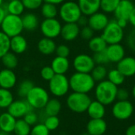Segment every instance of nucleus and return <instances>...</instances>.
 Returning a JSON list of instances; mask_svg holds the SVG:
<instances>
[{
  "label": "nucleus",
  "instance_id": "f257e3e1",
  "mask_svg": "<svg viewBox=\"0 0 135 135\" xmlns=\"http://www.w3.org/2000/svg\"><path fill=\"white\" fill-rule=\"evenodd\" d=\"M70 88L73 92L89 93L96 86V81L90 74L88 73H74L69 78Z\"/></svg>",
  "mask_w": 135,
  "mask_h": 135
},
{
  "label": "nucleus",
  "instance_id": "f03ea898",
  "mask_svg": "<svg viewBox=\"0 0 135 135\" xmlns=\"http://www.w3.org/2000/svg\"><path fill=\"white\" fill-rule=\"evenodd\" d=\"M94 89L96 100L104 105H110L116 100L118 86L115 85L108 80L98 82Z\"/></svg>",
  "mask_w": 135,
  "mask_h": 135
},
{
  "label": "nucleus",
  "instance_id": "7ed1b4c3",
  "mask_svg": "<svg viewBox=\"0 0 135 135\" xmlns=\"http://www.w3.org/2000/svg\"><path fill=\"white\" fill-rule=\"evenodd\" d=\"M92 100L87 93L73 92L66 98L68 108L75 113H84L87 111Z\"/></svg>",
  "mask_w": 135,
  "mask_h": 135
},
{
  "label": "nucleus",
  "instance_id": "20e7f679",
  "mask_svg": "<svg viewBox=\"0 0 135 135\" xmlns=\"http://www.w3.org/2000/svg\"><path fill=\"white\" fill-rule=\"evenodd\" d=\"M81 15V9L74 1H65L59 6V16L65 23H77Z\"/></svg>",
  "mask_w": 135,
  "mask_h": 135
},
{
  "label": "nucleus",
  "instance_id": "39448f33",
  "mask_svg": "<svg viewBox=\"0 0 135 135\" xmlns=\"http://www.w3.org/2000/svg\"><path fill=\"white\" fill-rule=\"evenodd\" d=\"M50 97L48 92L41 86H36L30 90L25 100L32 109H44Z\"/></svg>",
  "mask_w": 135,
  "mask_h": 135
},
{
  "label": "nucleus",
  "instance_id": "423d86ee",
  "mask_svg": "<svg viewBox=\"0 0 135 135\" xmlns=\"http://www.w3.org/2000/svg\"><path fill=\"white\" fill-rule=\"evenodd\" d=\"M0 27L1 31L7 35L9 38H12L17 35H21L22 31L24 30L21 17L9 13L6 14Z\"/></svg>",
  "mask_w": 135,
  "mask_h": 135
},
{
  "label": "nucleus",
  "instance_id": "0eeeda50",
  "mask_svg": "<svg viewBox=\"0 0 135 135\" xmlns=\"http://www.w3.org/2000/svg\"><path fill=\"white\" fill-rule=\"evenodd\" d=\"M101 36L108 44H120L124 37V31L118 25L116 20H112L102 31Z\"/></svg>",
  "mask_w": 135,
  "mask_h": 135
},
{
  "label": "nucleus",
  "instance_id": "6e6552de",
  "mask_svg": "<svg viewBox=\"0 0 135 135\" xmlns=\"http://www.w3.org/2000/svg\"><path fill=\"white\" fill-rule=\"evenodd\" d=\"M48 83L49 91L55 97H64L70 89L69 78L65 74H55Z\"/></svg>",
  "mask_w": 135,
  "mask_h": 135
},
{
  "label": "nucleus",
  "instance_id": "1a4fd4ad",
  "mask_svg": "<svg viewBox=\"0 0 135 135\" xmlns=\"http://www.w3.org/2000/svg\"><path fill=\"white\" fill-rule=\"evenodd\" d=\"M134 108L129 100H118L114 102L112 108V115L118 120L129 119L134 114Z\"/></svg>",
  "mask_w": 135,
  "mask_h": 135
},
{
  "label": "nucleus",
  "instance_id": "9d476101",
  "mask_svg": "<svg viewBox=\"0 0 135 135\" xmlns=\"http://www.w3.org/2000/svg\"><path fill=\"white\" fill-rule=\"evenodd\" d=\"M40 29L44 37L54 40L60 36L62 25L56 17L44 19L40 25Z\"/></svg>",
  "mask_w": 135,
  "mask_h": 135
},
{
  "label": "nucleus",
  "instance_id": "9b49d317",
  "mask_svg": "<svg viewBox=\"0 0 135 135\" xmlns=\"http://www.w3.org/2000/svg\"><path fill=\"white\" fill-rule=\"evenodd\" d=\"M95 66L93 56L87 54H79L73 60V66L76 72L90 74Z\"/></svg>",
  "mask_w": 135,
  "mask_h": 135
},
{
  "label": "nucleus",
  "instance_id": "f8f14e48",
  "mask_svg": "<svg viewBox=\"0 0 135 135\" xmlns=\"http://www.w3.org/2000/svg\"><path fill=\"white\" fill-rule=\"evenodd\" d=\"M31 110H33L25 99L13 100L7 108V112L17 119H23V117Z\"/></svg>",
  "mask_w": 135,
  "mask_h": 135
},
{
  "label": "nucleus",
  "instance_id": "ddd939ff",
  "mask_svg": "<svg viewBox=\"0 0 135 135\" xmlns=\"http://www.w3.org/2000/svg\"><path fill=\"white\" fill-rule=\"evenodd\" d=\"M110 21L108 15L104 12H97L88 17V25L94 32H102Z\"/></svg>",
  "mask_w": 135,
  "mask_h": 135
},
{
  "label": "nucleus",
  "instance_id": "4468645a",
  "mask_svg": "<svg viewBox=\"0 0 135 135\" xmlns=\"http://www.w3.org/2000/svg\"><path fill=\"white\" fill-rule=\"evenodd\" d=\"M105 53L108 56L109 62L118 63L125 57L126 51L124 47L121 44H108L105 49Z\"/></svg>",
  "mask_w": 135,
  "mask_h": 135
},
{
  "label": "nucleus",
  "instance_id": "2eb2a0df",
  "mask_svg": "<svg viewBox=\"0 0 135 135\" xmlns=\"http://www.w3.org/2000/svg\"><path fill=\"white\" fill-rule=\"evenodd\" d=\"M135 6L131 0H121L114 11L115 19H124L129 21L130 16Z\"/></svg>",
  "mask_w": 135,
  "mask_h": 135
},
{
  "label": "nucleus",
  "instance_id": "dca6fc26",
  "mask_svg": "<svg viewBox=\"0 0 135 135\" xmlns=\"http://www.w3.org/2000/svg\"><path fill=\"white\" fill-rule=\"evenodd\" d=\"M108 125L104 119H91L86 126V132L89 135H104Z\"/></svg>",
  "mask_w": 135,
  "mask_h": 135
},
{
  "label": "nucleus",
  "instance_id": "f3484780",
  "mask_svg": "<svg viewBox=\"0 0 135 135\" xmlns=\"http://www.w3.org/2000/svg\"><path fill=\"white\" fill-rule=\"evenodd\" d=\"M117 70H119L125 78H130L135 75V57L125 56L117 63Z\"/></svg>",
  "mask_w": 135,
  "mask_h": 135
},
{
  "label": "nucleus",
  "instance_id": "a211bd4d",
  "mask_svg": "<svg viewBox=\"0 0 135 135\" xmlns=\"http://www.w3.org/2000/svg\"><path fill=\"white\" fill-rule=\"evenodd\" d=\"M80 29L81 28L77 23H65L62 25L60 36L65 41L70 42L79 36Z\"/></svg>",
  "mask_w": 135,
  "mask_h": 135
},
{
  "label": "nucleus",
  "instance_id": "6ab92c4d",
  "mask_svg": "<svg viewBox=\"0 0 135 135\" xmlns=\"http://www.w3.org/2000/svg\"><path fill=\"white\" fill-rule=\"evenodd\" d=\"M17 84V76L13 70L4 68L0 70V88L11 89Z\"/></svg>",
  "mask_w": 135,
  "mask_h": 135
},
{
  "label": "nucleus",
  "instance_id": "aec40b11",
  "mask_svg": "<svg viewBox=\"0 0 135 135\" xmlns=\"http://www.w3.org/2000/svg\"><path fill=\"white\" fill-rule=\"evenodd\" d=\"M77 2L82 14L87 17L98 12L100 9V0H78Z\"/></svg>",
  "mask_w": 135,
  "mask_h": 135
},
{
  "label": "nucleus",
  "instance_id": "412c9836",
  "mask_svg": "<svg viewBox=\"0 0 135 135\" xmlns=\"http://www.w3.org/2000/svg\"><path fill=\"white\" fill-rule=\"evenodd\" d=\"M17 119L10 115L8 112L0 115V131L6 134L13 132Z\"/></svg>",
  "mask_w": 135,
  "mask_h": 135
},
{
  "label": "nucleus",
  "instance_id": "4be33fe9",
  "mask_svg": "<svg viewBox=\"0 0 135 135\" xmlns=\"http://www.w3.org/2000/svg\"><path fill=\"white\" fill-rule=\"evenodd\" d=\"M28 48V42L26 39L21 35L10 38V51L14 54H23Z\"/></svg>",
  "mask_w": 135,
  "mask_h": 135
},
{
  "label": "nucleus",
  "instance_id": "5701e85b",
  "mask_svg": "<svg viewBox=\"0 0 135 135\" xmlns=\"http://www.w3.org/2000/svg\"><path fill=\"white\" fill-rule=\"evenodd\" d=\"M51 66L55 74H66L70 69V63L68 58L56 56L53 59Z\"/></svg>",
  "mask_w": 135,
  "mask_h": 135
},
{
  "label": "nucleus",
  "instance_id": "b1692460",
  "mask_svg": "<svg viewBox=\"0 0 135 135\" xmlns=\"http://www.w3.org/2000/svg\"><path fill=\"white\" fill-rule=\"evenodd\" d=\"M86 112L90 119H104L106 114V108L105 105L96 100H92Z\"/></svg>",
  "mask_w": 135,
  "mask_h": 135
},
{
  "label": "nucleus",
  "instance_id": "393cba45",
  "mask_svg": "<svg viewBox=\"0 0 135 135\" xmlns=\"http://www.w3.org/2000/svg\"><path fill=\"white\" fill-rule=\"evenodd\" d=\"M56 44L53 39L44 37L40 39L37 43L38 51L44 55H50L55 52Z\"/></svg>",
  "mask_w": 135,
  "mask_h": 135
},
{
  "label": "nucleus",
  "instance_id": "a878e982",
  "mask_svg": "<svg viewBox=\"0 0 135 135\" xmlns=\"http://www.w3.org/2000/svg\"><path fill=\"white\" fill-rule=\"evenodd\" d=\"M24 30L28 32L35 31L40 27V21L38 17L33 13H27L21 17Z\"/></svg>",
  "mask_w": 135,
  "mask_h": 135
},
{
  "label": "nucleus",
  "instance_id": "bb28decb",
  "mask_svg": "<svg viewBox=\"0 0 135 135\" xmlns=\"http://www.w3.org/2000/svg\"><path fill=\"white\" fill-rule=\"evenodd\" d=\"M62 109V104L57 98L49 99L47 104L44 108V113L47 116H55L58 115Z\"/></svg>",
  "mask_w": 135,
  "mask_h": 135
},
{
  "label": "nucleus",
  "instance_id": "cd10ccee",
  "mask_svg": "<svg viewBox=\"0 0 135 135\" xmlns=\"http://www.w3.org/2000/svg\"><path fill=\"white\" fill-rule=\"evenodd\" d=\"M89 48L93 52H101L105 51L107 46L108 45L106 41L103 39L101 36H93L91 40H89Z\"/></svg>",
  "mask_w": 135,
  "mask_h": 135
},
{
  "label": "nucleus",
  "instance_id": "c85d7f7f",
  "mask_svg": "<svg viewBox=\"0 0 135 135\" xmlns=\"http://www.w3.org/2000/svg\"><path fill=\"white\" fill-rule=\"evenodd\" d=\"M5 7L7 13L17 16H21L25 9L21 0H9Z\"/></svg>",
  "mask_w": 135,
  "mask_h": 135
},
{
  "label": "nucleus",
  "instance_id": "c756f323",
  "mask_svg": "<svg viewBox=\"0 0 135 135\" xmlns=\"http://www.w3.org/2000/svg\"><path fill=\"white\" fill-rule=\"evenodd\" d=\"M40 13L44 19L55 18L59 14V9L56 5L48 2H44L40 7Z\"/></svg>",
  "mask_w": 135,
  "mask_h": 135
},
{
  "label": "nucleus",
  "instance_id": "7c9ffc66",
  "mask_svg": "<svg viewBox=\"0 0 135 135\" xmlns=\"http://www.w3.org/2000/svg\"><path fill=\"white\" fill-rule=\"evenodd\" d=\"M1 60H2L3 66L6 69L13 70L18 65V59L16 54H14L12 51H9L6 54H5L1 58Z\"/></svg>",
  "mask_w": 135,
  "mask_h": 135
},
{
  "label": "nucleus",
  "instance_id": "2f4dec72",
  "mask_svg": "<svg viewBox=\"0 0 135 135\" xmlns=\"http://www.w3.org/2000/svg\"><path fill=\"white\" fill-rule=\"evenodd\" d=\"M13 100V95L9 89L0 88V108H7Z\"/></svg>",
  "mask_w": 135,
  "mask_h": 135
},
{
  "label": "nucleus",
  "instance_id": "473e14b6",
  "mask_svg": "<svg viewBox=\"0 0 135 135\" xmlns=\"http://www.w3.org/2000/svg\"><path fill=\"white\" fill-rule=\"evenodd\" d=\"M108 80L116 86L121 85L125 81V76L117 69H112L108 71Z\"/></svg>",
  "mask_w": 135,
  "mask_h": 135
},
{
  "label": "nucleus",
  "instance_id": "72a5a7b5",
  "mask_svg": "<svg viewBox=\"0 0 135 135\" xmlns=\"http://www.w3.org/2000/svg\"><path fill=\"white\" fill-rule=\"evenodd\" d=\"M32 127L28 124L23 119H18L16 121L13 133L15 135H29Z\"/></svg>",
  "mask_w": 135,
  "mask_h": 135
},
{
  "label": "nucleus",
  "instance_id": "f704fd0d",
  "mask_svg": "<svg viewBox=\"0 0 135 135\" xmlns=\"http://www.w3.org/2000/svg\"><path fill=\"white\" fill-rule=\"evenodd\" d=\"M90 74L96 82H100L105 80L107 78L108 70L104 65H96L91 71Z\"/></svg>",
  "mask_w": 135,
  "mask_h": 135
},
{
  "label": "nucleus",
  "instance_id": "c9c22d12",
  "mask_svg": "<svg viewBox=\"0 0 135 135\" xmlns=\"http://www.w3.org/2000/svg\"><path fill=\"white\" fill-rule=\"evenodd\" d=\"M33 87H34V83L31 80L28 79L23 80L22 81L20 82L19 85L17 86V93L21 98L25 99L27 95Z\"/></svg>",
  "mask_w": 135,
  "mask_h": 135
},
{
  "label": "nucleus",
  "instance_id": "e433bc0d",
  "mask_svg": "<svg viewBox=\"0 0 135 135\" xmlns=\"http://www.w3.org/2000/svg\"><path fill=\"white\" fill-rule=\"evenodd\" d=\"M121 0H100V9L104 13H114Z\"/></svg>",
  "mask_w": 135,
  "mask_h": 135
},
{
  "label": "nucleus",
  "instance_id": "4c0bfd02",
  "mask_svg": "<svg viewBox=\"0 0 135 135\" xmlns=\"http://www.w3.org/2000/svg\"><path fill=\"white\" fill-rule=\"evenodd\" d=\"M10 51V38L0 31V59Z\"/></svg>",
  "mask_w": 135,
  "mask_h": 135
},
{
  "label": "nucleus",
  "instance_id": "58836bf2",
  "mask_svg": "<svg viewBox=\"0 0 135 135\" xmlns=\"http://www.w3.org/2000/svg\"><path fill=\"white\" fill-rule=\"evenodd\" d=\"M45 127L51 131H54L57 130L60 125V120L58 115L55 116H47L44 122L43 123Z\"/></svg>",
  "mask_w": 135,
  "mask_h": 135
},
{
  "label": "nucleus",
  "instance_id": "ea45409f",
  "mask_svg": "<svg viewBox=\"0 0 135 135\" xmlns=\"http://www.w3.org/2000/svg\"><path fill=\"white\" fill-rule=\"evenodd\" d=\"M50 131L45 127V125L42 123H36L34 125L29 135H49Z\"/></svg>",
  "mask_w": 135,
  "mask_h": 135
},
{
  "label": "nucleus",
  "instance_id": "a19ab883",
  "mask_svg": "<svg viewBox=\"0 0 135 135\" xmlns=\"http://www.w3.org/2000/svg\"><path fill=\"white\" fill-rule=\"evenodd\" d=\"M25 9L29 10H35L41 7L44 0H21Z\"/></svg>",
  "mask_w": 135,
  "mask_h": 135
},
{
  "label": "nucleus",
  "instance_id": "79ce46f5",
  "mask_svg": "<svg viewBox=\"0 0 135 135\" xmlns=\"http://www.w3.org/2000/svg\"><path fill=\"white\" fill-rule=\"evenodd\" d=\"M93 59L96 65H105L109 62V60L105 53V51H101V52L94 53Z\"/></svg>",
  "mask_w": 135,
  "mask_h": 135
},
{
  "label": "nucleus",
  "instance_id": "37998d69",
  "mask_svg": "<svg viewBox=\"0 0 135 135\" xmlns=\"http://www.w3.org/2000/svg\"><path fill=\"white\" fill-rule=\"evenodd\" d=\"M55 75V71L53 70V69L51 68V66H44L40 70V77L44 81H49L51 79H52V78Z\"/></svg>",
  "mask_w": 135,
  "mask_h": 135
},
{
  "label": "nucleus",
  "instance_id": "c03bdc74",
  "mask_svg": "<svg viewBox=\"0 0 135 135\" xmlns=\"http://www.w3.org/2000/svg\"><path fill=\"white\" fill-rule=\"evenodd\" d=\"M23 119L28 123L29 124L31 127H33L34 125H36V123H38L39 121V116L38 115L32 110L29 111L24 117Z\"/></svg>",
  "mask_w": 135,
  "mask_h": 135
},
{
  "label": "nucleus",
  "instance_id": "a18cd8bd",
  "mask_svg": "<svg viewBox=\"0 0 135 135\" xmlns=\"http://www.w3.org/2000/svg\"><path fill=\"white\" fill-rule=\"evenodd\" d=\"M79 36L81 38L84 40H89L94 36V31L89 26H84L80 29V34Z\"/></svg>",
  "mask_w": 135,
  "mask_h": 135
},
{
  "label": "nucleus",
  "instance_id": "49530a36",
  "mask_svg": "<svg viewBox=\"0 0 135 135\" xmlns=\"http://www.w3.org/2000/svg\"><path fill=\"white\" fill-rule=\"evenodd\" d=\"M55 53L56 54V56L68 58V56L70 54V49L66 44H59L56 47Z\"/></svg>",
  "mask_w": 135,
  "mask_h": 135
},
{
  "label": "nucleus",
  "instance_id": "de8ad7c7",
  "mask_svg": "<svg viewBox=\"0 0 135 135\" xmlns=\"http://www.w3.org/2000/svg\"><path fill=\"white\" fill-rule=\"evenodd\" d=\"M129 97H130V93L127 89H124V88L118 89L116 100H128Z\"/></svg>",
  "mask_w": 135,
  "mask_h": 135
},
{
  "label": "nucleus",
  "instance_id": "09e8293b",
  "mask_svg": "<svg viewBox=\"0 0 135 135\" xmlns=\"http://www.w3.org/2000/svg\"><path fill=\"white\" fill-rule=\"evenodd\" d=\"M127 44L131 50L135 51V28H134L127 36Z\"/></svg>",
  "mask_w": 135,
  "mask_h": 135
},
{
  "label": "nucleus",
  "instance_id": "8fccbe9b",
  "mask_svg": "<svg viewBox=\"0 0 135 135\" xmlns=\"http://www.w3.org/2000/svg\"><path fill=\"white\" fill-rule=\"evenodd\" d=\"M77 24L79 25V27H84L88 25V17L85 15H81L80 17V18L78 19V21H77Z\"/></svg>",
  "mask_w": 135,
  "mask_h": 135
},
{
  "label": "nucleus",
  "instance_id": "3c124183",
  "mask_svg": "<svg viewBox=\"0 0 135 135\" xmlns=\"http://www.w3.org/2000/svg\"><path fill=\"white\" fill-rule=\"evenodd\" d=\"M6 14H7V11L6 9V7L1 6H0V25H1L2 22L3 21L5 17L6 16Z\"/></svg>",
  "mask_w": 135,
  "mask_h": 135
},
{
  "label": "nucleus",
  "instance_id": "603ef678",
  "mask_svg": "<svg viewBox=\"0 0 135 135\" xmlns=\"http://www.w3.org/2000/svg\"><path fill=\"white\" fill-rule=\"evenodd\" d=\"M125 135H135V124H132L127 128Z\"/></svg>",
  "mask_w": 135,
  "mask_h": 135
},
{
  "label": "nucleus",
  "instance_id": "864d4df0",
  "mask_svg": "<svg viewBox=\"0 0 135 135\" xmlns=\"http://www.w3.org/2000/svg\"><path fill=\"white\" fill-rule=\"evenodd\" d=\"M115 20H116L118 25H119L121 28H123V29L127 26V25H128V23H129V21L124 20V19H115Z\"/></svg>",
  "mask_w": 135,
  "mask_h": 135
},
{
  "label": "nucleus",
  "instance_id": "5fc2aeb1",
  "mask_svg": "<svg viewBox=\"0 0 135 135\" xmlns=\"http://www.w3.org/2000/svg\"><path fill=\"white\" fill-rule=\"evenodd\" d=\"M129 22L131 23V25L134 27L135 28V7L134 9H133L131 16H130V18H129Z\"/></svg>",
  "mask_w": 135,
  "mask_h": 135
},
{
  "label": "nucleus",
  "instance_id": "6e6d98bb",
  "mask_svg": "<svg viewBox=\"0 0 135 135\" xmlns=\"http://www.w3.org/2000/svg\"><path fill=\"white\" fill-rule=\"evenodd\" d=\"M63 2H65V0H44V2H48V3H51L54 5H61Z\"/></svg>",
  "mask_w": 135,
  "mask_h": 135
},
{
  "label": "nucleus",
  "instance_id": "4d7b16f0",
  "mask_svg": "<svg viewBox=\"0 0 135 135\" xmlns=\"http://www.w3.org/2000/svg\"><path fill=\"white\" fill-rule=\"evenodd\" d=\"M132 96L134 97V98L135 99V85H134L133 89H132Z\"/></svg>",
  "mask_w": 135,
  "mask_h": 135
},
{
  "label": "nucleus",
  "instance_id": "13d9d810",
  "mask_svg": "<svg viewBox=\"0 0 135 135\" xmlns=\"http://www.w3.org/2000/svg\"><path fill=\"white\" fill-rule=\"evenodd\" d=\"M0 135H7V134H6V133H4V132H0Z\"/></svg>",
  "mask_w": 135,
  "mask_h": 135
},
{
  "label": "nucleus",
  "instance_id": "bf43d9fd",
  "mask_svg": "<svg viewBox=\"0 0 135 135\" xmlns=\"http://www.w3.org/2000/svg\"><path fill=\"white\" fill-rule=\"evenodd\" d=\"M2 3H3V0H0V6H2Z\"/></svg>",
  "mask_w": 135,
  "mask_h": 135
},
{
  "label": "nucleus",
  "instance_id": "052dcab7",
  "mask_svg": "<svg viewBox=\"0 0 135 135\" xmlns=\"http://www.w3.org/2000/svg\"><path fill=\"white\" fill-rule=\"evenodd\" d=\"M81 135H89V134H88V133L86 132V133H84V134H82Z\"/></svg>",
  "mask_w": 135,
  "mask_h": 135
},
{
  "label": "nucleus",
  "instance_id": "680f3d73",
  "mask_svg": "<svg viewBox=\"0 0 135 135\" xmlns=\"http://www.w3.org/2000/svg\"></svg>",
  "mask_w": 135,
  "mask_h": 135
}]
</instances>
